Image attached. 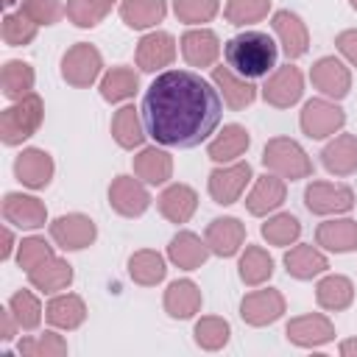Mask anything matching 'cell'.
<instances>
[{"mask_svg": "<svg viewBox=\"0 0 357 357\" xmlns=\"http://www.w3.org/2000/svg\"><path fill=\"white\" fill-rule=\"evenodd\" d=\"M17 351L22 357H64L70 346L59 332L47 329L42 335H22L17 343Z\"/></svg>", "mask_w": 357, "mask_h": 357, "instance_id": "42", "label": "cell"}, {"mask_svg": "<svg viewBox=\"0 0 357 357\" xmlns=\"http://www.w3.org/2000/svg\"><path fill=\"white\" fill-rule=\"evenodd\" d=\"M354 190L349 184H332V181H310L304 187V206L312 215L332 218L346 215L354 209Z\"/></svg>", "mask_w": 357, "mask_h": 357, "instance_id": "8", "label": "cell"}, {"mask_svg": "<svg viewBox=\"0 0 357 357\" xmlns=\"http://www.w3.org/2000/svg\"><path fill=\"white\" fill-rule=\"evenodd\" d=\"M231 337V326L220 315H201L192 326V340L204 351H220Z\"/></svg>", "mask_w": 357, "mask_h": 357, "instance_id": "41", "label": "cell"}, {"mask_svg": "<svg viewBox=\"0 0 357 357\" xmlns=\"http://www.w3.org/2000/svg\"><path fill=\"white\" fill-rule=\"evenodd\" d=\"M45 120V100L31 92L20 100H11L8 109L0 112V139L3 145H22L31 139Z\"/></svg>", "mask_w": 357, "mask_h": 357, "instance_id": "3", "label": "cell"}, {"mask_svg": "<svg viewBox=\"0 0 357 357\" xmlns=\"http://www.w3.org/2000/svg\"><path fill=\"white\" fill-rule=\"evenodd\" d=\"M209 245H206V240H201L195 231H190V229H181V231H176L173 237H170V243H167V259L176 265V268H181V271H198L206 259H209Z\"/></svg>", "mask_w": 357, "mask_h": 357, "instance_id": "28", "label": "cell"}, {"mask_svg": "<svg viewBox=\"0 0 357 357\" xmlns=\"http://www.w3.org/2000/svg\"><path fill=\"white\" fill-rule=\"evenodd\" d=\"M176 39L167 31H148L134 50V61L142 73H156L176 61Z\"/></svg>", "mask_w": 357, "mask_h": 357, "instance_id": "17", "label": "cell"}, {"mask_svg": "<svg viewBox=\"0 0 357 357\" xmlns=\"http://www.w3.org/2000/svg\"><path fill=\"white\" fill-rule=\"evenodd\" d=\"M139 112L156 145L195 148L218 131L223 98L212 81L192 70H165L145 89Z\"/></svg>", "mask_w": 357, "mask_h": 357, "instance_id": "1", "label": "cell"}, {"mask_svg": "<svg viewBox=\"0 0 357 357\" xmlns=\"http://www.w3.org/2000/svg\"><path fill=\"white\" fill-rule=\"evenodd\" d=\"M114 3L109 0H67L64 3V17L75 25V28H95L100 25Z\"/></svg>", "mask_w": 357, "mask_h": 357, "instance_id": "43", "label": "cell"}, {"mask_svg": "<svg viewBox=\"0 0 357 357\" xmlns=\"http://www.w3.org/2000/svg\"><path fill=\"white\" fill-rule=\"evenodd\" d=\"M98 89H100V98H103L106 103H126L128 98L137 95V89H139V75H137L131 67L117 64V67H112V70L103 73Z\"/></svg>", "mask_w": 357, "mask_h": 357, "instance_id": "38", "label": "cell"}, {"mask_svg": "<svg viewBox=\"0 0 357 357\" xmlns=\"http://www.w3.org/2000/svg\"><path fill=\"white\" fill-rule=\"evenodd\" d=\"M14 3H17V0H3V6H6V8H8V6H14Z\"/></svg>", "mask_w": 357, "mask_h": 357, "instance_id": "54", "label": "cell"}, {"mask_svg": "<svg viewBox=\"0 0 357 357\" xmlns=\"http://www.w3.org/2000/svg\"><path fill=\"white\" fill-rule=\"evenodd\" d=\"M259 95L273 109H290V106H296L301 100V95H304V75H301V70L287 61L284 67H279V70H273L268 75V81L262 84Z\"/></svg>", "mask_w": 357, "mask_h": 357, "instance_id": "11", "label": "cell"}, {"mask_svg": "<svg viewBox=\"0 0 357 357\" xmlns=\"http://www.w3.org/2000/svg\"><path fill=\"white\" fill-rule=\"evenodd\" d=\"M20 11H22L31 22H36L39 28H42V25H56V22L64 17L61 0H22V3H20Z\"/></svg>", "mask_w": 357, "mask_h": 357, "instance_id": "49", "label": "cell"}, {"mask_svg": "<svg viewBox=\"0 0 357 357\" xmlns=\"http://www.w3.org/2000/svg\"><path fill=\"white\" fill-rule=\"evenodd\" d=\"M45 321L53 329L73 332L86 321V304L78 293H56L45 307Z\"/></svg>", "mask_w": 357, "mask_h": 357, "instance_id": "32", "label": "cell"}, {"mask_svg": "<svg viewBox=\"0 0 357 357\" xmlns=\"http://www.w3.org/2000/svg\"><path fill=\"white\" fill-rule=\"evenodd\" d=\"M335 47L337 53L349 61V67H357V28H346L335 36Z\"/></svg>", "mask_w": 357, "mask_h": 357, "instance_id": "50", "label": "cell"}, {"mask_svg": "<svg viewBox=\"0 0 357 357\" xmlns=\"http://www.w3.org/2000/svg\"><path fill=\"white\" fill-rule=\"evenodd\" d=\"M17 332H20V324H17V318H14V312L8 310V304L0 310V337L8 343V340H14L17 337Z\"/></svg>", "mask_w": 357, "mask_h": 357, "instance_id": "51", "label": "cell"}, {"mask_svg": "<svg viewBox=\"0 0 357 357\" xmlns=\"http://www.w3.org/2000/svg\"><path fill=\"white\" fill-rule=\"evenodd\" d=\"M112 137L123 151H134L142 148L148 131L142 123V112L134 103H123L114 114H112Z\"/></svg>", "mask_w": 357, "mask_h": 357, "instance_id": "34", "label": "cell"}, {"mask_svg": "<svg viewBox=\"0 0 357 357\" xmlns=\"http://www.w3.org/2000/svg\"><path fill=\"white\" fill-rule=\"evenodd\" d=\"M349 6H351V8H354V11H357V0H349Z\"/></svg>", "mask_w": 357, "mask_h": 357, "instance_id": "55", "label": "cell"}, {"mask_svg": "<svg viewBox=\"0 0 357 357\" xmlns=\"http://www.w3.org/2000/svg\"><path fill=\"white\" fill-rule=\"evenodd\" d=\"M33 84H36V73L28 61L22 59H8L0 70V89L8 100H20L25 95L33 92Z\"/></svg>", "mask_w": 357, "mask_h": 357, "instance_id": "39", "label": "cell"}, {"mask_svg": "<svg viewBox=\"0 0 357 357\" xmlns=\"http://www.w3.org/2000/svg\"><path fill=\"white\" fill-rule=\"evenodd\" d=\"M167 17V0H120V20L134 31L156 28Z\"/></svg>", "mask_w": 357, "mask_h": 357, "instance_id": "37", "label": "cell"}, {"mask_svg": "<svg viewBox=\"0 0 357 357\" xmlns=\"http://www.w3.org/2000/svg\"><path fill=\"white\" fill-rule=\"evenodd\" d=\"M337 351H340V357H357V337H346V340H340Z\"/></svg>", "mask_w": 357, "mask_h": 357, "instance_id": "53", "label": "cell"}, {"mask_svg": "<svg viewBox=\"0 0 357 357\" xmlns=\"http://www.w3.org/2000/svg\"><path fill=\"white\" fill-rule=\"evenodd\" d=\"M346 126V112L337 106V100L329 98H310L298 112V128L310 139H329L340 134Z\"/></svg>", "mask_w": 357, "mask_h": 357, "instance_id": "6", "label": "cell"}, {"mask_svg": "<svg viewBox=\"0 0 357 357\" xmlns=\"http://www.w3.org/2000/svg\"><path fill=\"white\" fill-rule=\"evenodd\" d=\"M109 206L120 218H139L151 206V192L142 178L134 176H114L109 184Z\"/></svg>", "mask_w": 357, "mask_h": 357, "instance_id": "12", "label": "cell"}, {"mask_svg": "<svg viewBox=\"0 0 357 357\" xmlns=\"http://www.w3.org/2000/svg\"><path fill=\"white\" fill-rule=\"evenodd\" d=\"M287 198V181L271 170H265V176H259L251 187V192L245 195V209L254 218H268L271 212H276Z\"/></svg>", "mask_w": 357, "mask_h": 357, "instance_id": "21", "label": "cell"}, {"mask_svg": "<svg viewBox=\"0 0 357 357\" xmlns=\"http://www.w3.org/2000/svg\"><path fill=\"white\" fill-rule=\"evenodd\" d=\"M271 11V0H226L223 17L234 28H245L254 22H262Z\"/></svg>", "mask_w": 357, "mask_h": 357, "instance_id": "44", "label": "cell"}, {"mask_svg": "<svg viewBox=\"0 0 357 357\" xmlns=\"http://www.w3.org/2000/svg\"><path fill=\"white\" fill-rule=\"evenodd\" d=\"M284 310H287V301L276 287L248 290L240 301V318L248 326H271L284 315Z\"/></svg>", "mask_w": 357, "mask_h": 357, "instance_id": "10", "label": "cell"}, {"mask_svg": "<svg viewBox=\"0 0 357 357\" xmlns=\"http://www.w3.org/2000/svg\"><path fill=\"white\" fill-rule=\"evenodd\" d=\"M237 276L245 287H262L273 276V257L262 245H243L237 259Z\"/></svg>", "mask_w": 357, "mask_h": 357, "instance_id": "35", "label": "cell"}, {"mask_svg": "<svg viewBox=\"0 0 357 357\" xmlns=\"http://www.w3.org/2000/svg\"><path fill=\"white\" fill-rule=\"evenodd\" d=\"M204 240L209 245V251L220 259H229L234 254L243 251L245 245V223L234 215H223V218H215L206 223V231H204Z\"/></svg>", "mask_w": 357, "mask_h": 357, "instance_id": "16", "label": "cell"}, {"mask_svg": "<svg viewBox=\"0 0 357 357\" xmlns=\"http://www.w3.org/2000/svg\"><path fill=\"white\" fill-rule=\"evenodd\" d=\"M262 167L282 176L284 181H301L312 176V159L290 137H271L262 148Z\"/></svg>", "mask_w": 357, "mask_h": 357, "instance_id": "4", "label": "cell"}, {"mask_svg": "<svg viewBox=\"0 0 357 357\" xmlns=\"http://www.w3.org/2000/svg\"><path fill=\"white\" fill-rule=\"evenodd\" d=\"M98 226L84 212H67L50 220V240L64 251H84L95 243Z\"/></svg>", "mask_w": 357, "mask_h": 357, "instance_id": "9", "label": "cell"}, {"mask_svg": "<svg viewBox=\"0 0 357 357\" xmlns=\"http://www.w3.org/2000/svg\"><path fill=\"white\" fill-rule=\"evenodd\" d=\"M201 304H204V296H201V287L192 279H176V282H170L167 290H165V296H162V307H165V312L173 321L195 318L201 312Z\"/></svg>", "mask_w": 357, "mask_h": 357, "instance_id": "25", "label": "cell"}, {"mask_svg": "<svg viewBox=\"0 0 357 357\" xmlns=\"http://www.w3.org/2000/svg\"><path fill=\"white\" fill-rule=\"evenodd\" d=\"M271 28L282 45V53L287 56V61H296L301 59L307 50H310V31H307V22L290 11V8H279L271 14Z\"/></svg>", "mask_w": 357, "mask_h": 357, "instance_id": "15", "label": "cell"}, {"mask_svg": "<svg viewBox=\"0 0 357 357\" xmlns=\"http://www.w3.org/2000/svg\"><path fill=\"white\" fill-rule=\"evenodd\" d=\"M11 254H14V231H11V223H8V226H3V248H0V259L6 262V259H11Z\"/></svg>", "mask_w": 357, "mask_h": 357, "instance_id": "52", "label": "cell"}, {"mask_svg": "<svg viewBox=\"0 0 357 357\" xmlns=\"http://www.w3.org/2000/svg\"><path fill=\"white\" fill-rule=\"evenodd\" d=\"M310 81L329 100H343L351 92V70L337 56L315 59L312 67H310Z\"/></svg>", "mask_w": 357, "mask_h": 357, "instance_id": "14", "label": "cell"}, {"mask_svg": "<svg viewBox=\"0 0 357 357\" xmlns=\"http://www.w3.org/2000/svg\"><path fill=\"white\" fill-rule=\"evenodd\" d=\"M251 145V134L245 126L240 123H229L223 126L206 145V156L215 162V165H229V162H237Z\"/></svg>", "mask_w": 357, "mask_h": 357, "instance_id": "27", "label": "cell"}, {"mask_svg": "<svg viewBox=\"0 0 357 357\" xmlns=\"http://www.w3.org/2000/svg\"><path fill=\"white\" fill-rule=\"evenodd\" d=\"M73 265L64 259V257H50L45 262H39L36 268L28 271V282L33 290L39 293H47V296H56L61 290H67L73 284Z\"/></svg>", "mask_w": 357, "mask_h": 357, "instance_id": "31", "label": "cell"}, {"mask_svg": "<svg viewBox=\"0 0 357 357\" xmlns=\"http://www.w3.org/2000/svg\"><path fill=\"white\" fill-rule=\"evenodd\" d=\"M56 162L45 148H22L14 159V178L28 190H45L53 181Z\"/></svg>", "mask_w": 357, "mask_h": 357, "instance_id": "18", "label": "cell"}, {"mask_svg": "<svg viewBox=\"0 0 357 357\" xmlns=\"http://www.w3.org/2000/svg\"><path fill=\"white\" fill-rule=\"evenodd\" d=\"M226 64L243 78H265L279 59V45L265 31H240L223 45Z\"/></svg>", "mask_w": 357, "mask_h": 357, "instance_id": "2", "label": "cell"}, {"mask_svg": "<svg viewBox=\"0 0 357 357\" xmlns=\"http://www.w3.org/2000/svg\"><path fill=\"white\" fill-rule=\"evenodd\" d=\"M284 337L298 349H321L335 340V324L324 312L296 315L284 324Z\"/></svg>", "mask_w": 357, "mask_h": 357, "instance_id": "13", "label": "cell"}, {"mask_svg": "<svg viewBox=\"0 0 357 357\" xmlns=\"http://www.w3.org/2000/svg\"><path fill=\"white\" fill-rule=\"evenodd\" d=\"M156 206H159V212H162L165 220L181 226V223H187V220L195 215V209H198V192H195L190 184L173 181V184H167V187L159 192Z\"/></svg>", "mask_w": 357, "mask_h": 357, "instance_id": "26", "label": "cell"}, {"mask_svg": "<svg viewBox=\"0 0 357 357\" xmlns=\"http://www.w3.org/2000/svg\"><path fill=\"white\" fill-rule=\"evenodd\" d=\"M36 31H39V25L31 22L22 11L6 14L3 17V25H0V36H3V42L8 47H25V45H31L36 39Z\"/></svg>", "mask_w": 357, "mask_h": 357, "instance_id": "47", "label": "cell"}, {"mask_svg": "<svg viewBox=\"0 0 357 357\" xmlns=\"http://www.w3.org/2000/svg\"><path fill=\"white\" fill-rule=\"evenodd\" d=\"M109 3H114V0H109Z\"/></svg>", "mask_w": 357, "mask_h": 357, "instance_id": "56", "label": "cell"}, {"mask_svg": "<svg viewBox=\"0 0 357 357\" xmlns=\"http://www.w3.org/2000/svg\"><path fill=\"white\" fill-rule=\"evenodd\" d=\"M251 178H254V170L243 159L229 162V165H218L206 176V192L218 206H231L243 198Z\"/></svg>", "mask_w": 357, "mask_h": 357, "instance_id": "5", "label": "cell"}, {"mask_svg": "<svg viewBox=\"0 0 357 357\" xmlns=\"http://www.w3.org/2000/svg\"><path fill=\"white\" fill-rule=\"evenodd\" d=\"M3 220L17 229H42L47 223V206L36 195L28 192H6L3 195Z\"/></svg>", "mask_w": 357, "mask_h": 357, "instance_id": "22", "label": "cell"}, {"mask_svg": "<svg viewBox=\"0 0 357 357\" xmlns=\"http://www.w3.org/2000/svg\"><path fill=\"white\" fill-rule=\"evenodd\" d=\"M103 73V56L89 42H75L61 56V78L75 89H89Z\"/></svg>", "mask_w": 357, "mask_h": 357, "instance_id": "7", "label": "cell"}, {"mask_svg": "<svg viewBox=\"0 0 357 357\" xmlns=\"http://www.w3.org/2000/svg\"><path fill=\"white\" fill-rule=\"evenodd\" d=\"M321 165L332 176H351L357 173V134H335L321 151Z\"/></svg>", "mask_w": 357, "mask_h": 357, "instance_id": "29", "label": "cell"}, {"mask_svg": "<svg viewBox=\"0 0 357 357\" xmlns=\"http://www.w3.org/2000/svg\"><path fill=\"white\" fill-rule=\"evenodd\" d=\"M284 271L287 276L298 279V282H310V279H318L329 271V257L324 254L321 245H312V243H293L287 251H284Z\"/></svg>", "mask_w": 357, "mask_h": 357, "instance_id": "19", "label": "cell"}, {"mask_svg": "<svg viewBox=\"0 0 357 357\" xmlns=\"http://www.w3.org/2000/svg\"><path fill=\"white\" fill-rule=\"evenodd\" d=\"M315 245H321L329 254H349L357 251V220L332 215L315 229Z\"/></svg>", "mask_w": 357, "mask_h": 357, "instance_id": "24", "label": "cell"}, {"mask_svg": "<svg viewBox=\"0 0 357 357\" xmlns=\"http://www.w3.org/2000/svg\"><path fill=\"white\" fill-rule=\"evenodd\" d=\"M50 257H56V245H50L45 237L31 234V237H22V243L17 245V265H20L25 273H28L31 268H36L39 262L50 259Z\"/></svg>", "mask_w": 357, "mask_h": 357, "instance_id": "48", "label": "cell"}, {"mask_svg": "<svg viewBox=\"0 0 357 357\" xmlns=\"http://www.w3.org/2000/svg\"><path fill=\"white\" fill-rule=\"evenodd\" d=\"M259 234L268 245H276V248H287L293 243H298L301 237V220L290 212H276V215H268V220L259 226Z\"/></svg>", "mask_w": 357, "mask_h": 357, "instance_id": "40", "label": "cell"}, {"mask_svg": "<svg viewBox=\"0 0 357 357\" xmlns=\"http://www.w3.org/2000/svg\"><path fill=\"white\" fill-rule=\"evenodd\" d=\"M315 301L326 312H343L354 304V282L343 273H324L315 284Z\"/></svg>", "mask_w": 357, "mask_h": 357, "instance_id": "33", "label": "cell"}, {"mask_svg": "<svg viewBox=\"0 0 357 357\" xmlns=\"http://www.w3.org/2000/svg\"><path fill=\"white\" fill-rule=\"evenodd\" d=\"M128 276L139 287H156L167 276V262L153 248H139L128 257Z\"/></svg>", "mask_w": 357, "mask_h": 357, "instance_id": "36", "label": "cell"}, {"mask_svg": "<svg viewBox=\"0 0 357 357\" xmlns=\"http://www.w3.org/2000/svg\"><path fill=\"white\" fill-rule=\"evenodd\" d=\"M212 84H215V89L220 92L223 103H226L229 109H234V112H243L245 106H251V103L257 100V86H254L248 78L237 75L229 64H226V67H223V64H215V67H212Z\"/></svg>", "mask_w": 357, "mask_h": 357, "instance_id": "23", "label": "cell"}, {"mask_svg": "<svg viewBox=\"0 0 357 357\" xmlns=\"http://www.w3.org/2000/svg\"><path fill=\"white\" fill-rule=\"evenodd\" d=\"M8 310L14 312V318H17V324H20L22 332H33L42 324V315H45L39 298L31 290H17L8 298Z\"/></svg>", "mask_w": 357, "mask_h": 357, "instance_id": "46", "label": "cell"}, {"mask_svg": "<svg viewBox=\"0 0 357 357\" xmlns=\"http://www.w3.org/2000/svg\"><path fill=\"white\" fill-rule=\"evenodd\" d=\"M134 176L142 178L148 187H162L173 178V156L165 148H139V153L131 159Z\"/></svg>", "mask_w": 357, "mask_h": 357, "instance_id": "30", "label": "cell"}, {"mask_svg": "<svg viewBox=\"0 0 357 357\" xmlns=\"http://www.w3.org/2000/svg\"><path fill=\"white\" fill-rule=\"evenodd\" d=\"M178 47H181V59L190 67H201V70L204 67H215V61H218V56L223 50L218 33L212 28H204V25L184 31L181 39H178Z\"/></svg>", "mask_w": 357, "mask_h": 357, "instance_id": "20", "label": "cell"}, {"mask_svg": "<svg viewBox=\"0 0 357 357\" xmlns=\"http://www.w3.org/2000/svg\"><path fill=\"white\" fill-rule=\"evenodd\" d=\"M173 14L178 22L198 28L220 14V0H173Z\"/></svg>", "mask_w": 357, "mask_h": 357, "instance_id": "45", "label": "cell"}]
</instances>
